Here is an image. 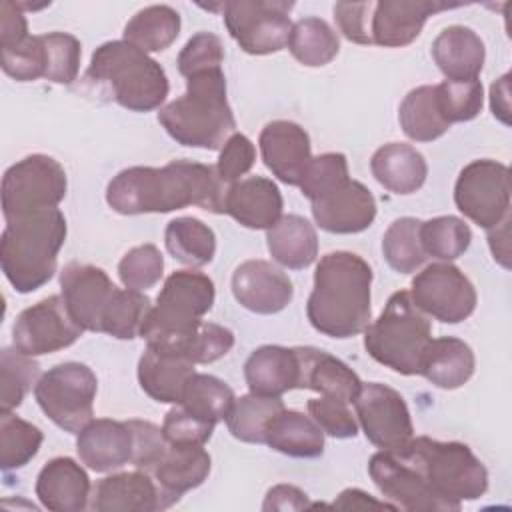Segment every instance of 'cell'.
<instances>
[{"label": "cell", "mask_w": 512, "mask_h": 512, "mask_svg": "<svg viewBox=\"0 0 512 512\" xmlns=\"http://www.w3.org/2000/svg\"><path fill=\"white\" fill-rule=\"evenodd\" d=\"M226 186L212 166L192 160H172L162 168L132 166L118 172L108 188L106 202L118 214L172 212L198 206L224 214Z\"/></svg>", "instance_id": "cell-1"}, {"label": "cell", "mask_w": 512, "mask_h": 512, "mask_svg": "<svg viewBox=\"0 0 512 512\" xmlns=\"http://www.w3.org/2000/svg\"><path fill=\"white\" fill-rule=\"evenodd\" d=\"M372 268L354 252H328L314 272L306 316L310 324L330 338H352L370 320Z\"/></svg>", "instance_id": "cell-2"}, {"label": "cell", "mask_w": 512, "mask_h": 512, "mask_svg": "<svg viewBox=\"0 0 512 512\" xmlns=\"http://www.w3.org/2000/svg\"><path fill=\"white\" fill-rule=\"evenodd\" d=\"M66 240V218L46 208L6 220L0 238V264L6 280L20 294L44 286L56 272L58 252Z\"/></svg>", "instance_id": "cell-3"}, {"label": "cell", "mask_w": 512, "mask_h": 512, "mask_svg": "<svg viewBox=\"0 0 512 512\" xmlns=\"http://www.w3.org/2000/svg\"><path fill=\"white\" fill-rule=\"evenodd\" d=\"M158 122L182 146L222 148L236 128L222 68L186 78V92L160 108Z\"/></svg>", "instance_id": "cell-4"}, {"label": "cell", "mask_w": 512, "mask_h": 512, "mask_svg": "<svg viewBox=\"0 0 512 512\" xmlns=\"http://www.w3.org/2000/svg\"><path fill=\"white\" fill-rule=\"evenodd\" d=\"M84 80L98 86L122 108L134 112L160 108L168 96L164 68L126 40H112L98 46Z\"/></svg>", "instance_id": "cell-5"}, {"label": "cell", "mask_w": 512, "mask_h": 512, "mask_svg": "<svg viewBox=\"0 0 512 512\" xmlns=\"http://www.w3.org/2000/svg\"><path fill=\"white\" fill-rule=\"evenodd\" d=\"M214 282L196 270H176L166 280L150 308L140 338L146 346L174 350L186 356V344L214 304Z\"/></svg>", "instance_id": "cell-6"}, {"label": "cell", "mask_w": 512, "mask_h": 512, "mask_svg": "<svg viewBox=\"0 0 512 512\" xmlns=\"http://www.w3.org/2000/svg\"><path fill=\"white\" fill-rule=\"evenodd\" d=\"M406 460L426 486L452 510L462 500H476L488 488V472L462 442H440L428 436L410 438L402 448L390 450Z\"/></svg>", "instance_id": "cell-7"}, {"label": "cell", "mask_w": 512, "mask_h": 512, "mask_svg": "<svg viewBox=\"0 0 512 512\" xmlns=\"http://www.w3.org/2000/svg\"><path fill=\"white\" fill-rule=\"evenodd\" d=\"M430 340V322L406 290L394 292L382 314L364 328V348L368 354L404 376L418 374Z\"/></svg>", "instance_id": "cell-8"}, {"label": "cell", "mask_w": 512, "mask_h": 512, "mask_svg": "<svg viewBox=\"0 0 512 512\" xmlns=\"http://www.w3.org/2000/svg\"><path fill=\"white\" fill-rule=\"evenodd\" d=\"M96 390V374L86 364L62 362L38 378L34 396L58 428L78 434L94 416Z\"/></svg>", "instance_id": "cell-9"}, {"label": "cell", "mask_w": 512, "mask_h": 512, "mask_svg": "<svg viewBox=\"0 0 512 512\" xmlns=\"http://www.w3.org/2000/svg\"><path fill=\"white\" fill-rule=\"evenodd\" d=\"M68 180L58 160L46 154H32L12 164L2 178L4 220L56 208L66 196Z\"/></svg>", "instance_id": "cell-10"}, {"label": "cell", "mask_w": 512, "mask_h": 512, "mask_svg": "<svg viewBox=\"0 0 512 512\" xmlns=\"http://www.w3.org/2000/svg\"><path fill=\"white\" fill-rule=\"evenodd\" d=\"M294 2L234 0L222 4L224 24L240 48L254 56L282 50L288 44Z\"/></svg>", "instance_id": "cell-11"}, {"label": "cell", "mask_w": 512, "mask_h": 512, "mask_svg": "<svg viewBox=\"0 0 512 512\" xmlns=\"http://www.w3.org/2000/svg\"><path fill=\"white\" fill-rule=\"evenodd\" d=\"M456 208L474 224L490 230L508 218L510 172L496 160H474L462 168L454 186Z\"/></svg>", "instance_id": "cell-12"}, {"label": "cell", "mask_w": 512, "mask_h": 512, "mask_svg": "<svg viewBox=\"0 0 512 512\" xmlns=\"http://www.w3.org/2000/svg\"><path fill=\"white\" fill-rule=\"evenodd\" d=\"M410 298L424 314L458 324L476 308V290L466 274L450 262H434L412 280Z\"/></svg>", "instance_id": "cell-13"}, {"label": "cell", "mask_w": 512, "mask_h": 512, "mask_svg": "<svg viewBox=\"0 0 512 512\" xmlns=\"http://www.w3.org/2000/svg\"><path fill=\"white\" fill-rule=\"evenodd\" d=\"M62 296H48L22 310L12 326L14 346L28 356H42L68 348L82 336Z\"/></svg>", "instance_id": "cell-14"}, {"label": "cell", "mask_w": 512, "mask_h": 512, "mask_svg": "<svg viewBox=\"0 0 512 512\" xmlns=\"http://www.w3.org/2000/svg\"><path fill=\"white\" fill-rule=\"evenodd\" d=\"M354 406L366 438L380 450H398L414 436L410 410L394 388L380 382L362 384Z\"/></svg>", "instance_id": "cell-15"}, {"label": "cell", "mask_w": 512, "mask_h": 512, "mask_svg": "<svg viewBox=\"0 0 512 512\" xmlns=\"http://www.w3.org/2000/svg\"><path fill=\"white\" fill-rule=\"evenodd\" d=\"M368 474L382 496L396 508L410 512H454L396 452L380 450L374 454L368 462Z\"/></svg>", "instance_id": "cell-16"}, {"label": "cell", "mask_w": 512, "mask_h": 512, "mask_svg": "<svg viewBox=\"0 0 512 512\" xmlns=\"http://www.w3.org/2000/svg\"><path fill=\"white\" fill-rule=\"evenodd\" d=\"M62 298L70 316L82 330L102 332V316L116 286L102 268L70 262L60 272Z\"/></svg>", "instance_id": "cell-17"}, {"label": "cell", "mask_w": 512, "mask_h": 512, "mask_svg": "<svg viewBox=\"0 0 512 512\" xmlns=\"http://www.w3.org/2000/svg\"><path fill=\"white\" fill-rule=\"evenodd\" d=\"M462 4L430 0H382L372 4L370 44L384 48H402L418 38L428 16L458 8Z\"/></svg>", "instance_id": "cell-18"}, {"label": "cell", "mask_w": 512, "mask_h": 512, "mask_svg": "<svg viewBox=\"0 0 512 512\" xmlns=\"http://www.w3.org/2000/svg\"><path fill=\"white\" fill-rule=\"evenodd\" d=\"M314 222L332 234H356L376 218V200L358 180H346L328 194L312 200Z\"/></svg>", "instance_id": "cell-19"}, {"label": "cell", "mask_w": 512, "mask_h": 512, "mask_svg": "<svg viewBox=\"0 0 512 512\" xmlns=\"http://www.w3.org/2000/svg\"><path fill=\"white\" fill-rule=\"evenodd\" d=\"M258 144L266 168L284 184L300 186L312 160L308 132L296 122L274 120L262 128Z\"/></svg>", "instance_id": "cell-20"}, {"label": "cell", "mask_w": 512, "mask_h": 512, "mask_svg": "<svg viewBox=\"0 0 512 512\" xmlns=\"http://www.w3.org/2000/svg\"><path fill=\"white\" fill-rule=\"evenodd\" d=\"M232 294L250 312L276 314L290 304L294 288L290 278L274 264L246 260L232 274Z\"/></svg>", "instance_id": "cell-21"}, {"label": "cell", "mask_w": 512, "mask_h": 512, "mask_svg": "<svg viewBox=\"0 0 512 512\" xmlns=\"http://www.w3.org/2000/svg\"><path fill=\"white\" fill-rule=\"evenodd\" d=\"M90 498V508L96 512H154L172 506L146 470L106 476L94 486Z\"/></svg>", "instance_id": "cell-22"}, {"label": "cell", "mask_w": 512, "mask_h": 512, "mask_svg": "<svg viewBox=\"0 0 512 512\" xmlns=\"http://www.w3.org/2000/svg\"><path fill=\"white\" fill-rule=\"evenodd\" d=\"M282 194L270 178L250 176L226 188L224 214L252 230H270L282 218Z\"/></svg>", "instance_id": "cell-23"}, {"label": "cell", "mask_w": 512, "mask_h": 512, "mask_svg": "<svg viewBox=\"0 0 512 512\" xmlns=\"http://www.w3.org/2000/svg\"><path fill=\"white\" fill-rule=\"evenodd\" d=\"M76 452L90 470L112 472L132 458V432L126 422L90 420L76 438Z\"/></svg>", "instance_id": "cell-24"}, {"label": "cell", "mask_w": 512, "mask_h": 512, "mask_svg": "<svg viewBox=\"0 0 512 512\" xmlns=\"http://www.w3.org/2000/svg\"><path fill=\"white\" fill-rule=\"evenodd\" d=\"M192 374L194 362L174 350L146 346L138 360L140 388L162 404H180L184 386Z\"/></svg>", "instance_id": "cell-25"}, {"label": "cell", "mask_w": 512, "mask_h": 512, "mask_svg": "<svg viewBox=\"0 0 512 512\" xmlns=\"http://www.w3.org/2000/svg\"><path fill=\"white\" fill-rule=\"evenodd\" d=\"M294 352L300 366L298 388L314 390L320 396L338 398L348 404L354 402L362 388V380L352 368H348L336 356L318 348L298 346L294 348Z\"/></svg>", "instance_id": "cell-26"}, {"label": "cell", "mask_w": 512, "mask_h": 512, "mask_svg": "<svg viewBox=\"0 0 512 512\" xmlns=\"http://www.w3.org/2000/svg\"><path fill=\"white\" fill-rule=\"evenodd\" d=\"M36 496L42 506L54 512H80L88 506L90 478L72 458L50 460L36 478Z\"/></svg>", "instance_id": "cell-27"}, {"label": "cell", "mask_w": 512, "mask_h": 512, "mask_svg": "<svg viewBox=\"0 0 512 512\" xmlns=\"http://www.w3.org/2000/svg\"><path fill=\"white\" fill-rule=\"evenodd\" d=\"M432 58L446 80H476L486 58L480 36L466 26H448L432 42Z\"/></svg>", "instance_id": "cell-28"}, {"label": "cell", "mask_w": 512, "mask_h": 512, "mask_svg": "<svg viewBox=\"0 0 512 512\" xmlns=\"http://www.w3.org/2000/svg\"><path fill=\"white\" fill-rule=\"evenodd\" d=\"M244 376L250 392L264 396H282L298 388L300 366L294 348L266 344L256 348L246 364Z\"/></svg>", "instance_id": "cell-29"}, {"label": "cell", "mask_w": 512, "mask_h": 512, "mask_svg": "<svg viewBox=\"0 0 512 512\" xmlns=\"http://www.w3.org/2000/svg\"><path fill=\"white\" fill-rule=\"evenodd\" d=\"M474 364V352L464 340L452 336L432 338L422 354L418 374L438 388L454 390L470 380Z\"/></svg>", "instance_id": "cell-30"}, {"label": "cell", "mask_w": 512, "mask_h": 512, "mask_svg": "<svg viewBox=\"0 0 512 512\" xmlns=\"http://www.w3.org/2000/svg\"><path fill=\"white\" fill-rule=\"evenodd\" d=\"M210 462V454L202 446L170 444L152 472L164 496L174 504L184 492L200 486L208 478Z\"/></svg>", "instance_id": "cell-31"}, {"label": "cell", "mask_w": 512, "mask_h": 512, "mask_svg": "<svg viewBox=\"0 0 512 512\" xmlns=\"http://www.w3.org/2000/svg\"><path fill=\"white\" fill-rule=\"evenodd\" d=\"M370 170L374 178L394 194L416 192L428 176L424 156L414 146L402 142L380 146L370 160Z\"/></svg>", "instance_id": "cell-32"}, {"label": "cell", "mask_w": 512, "mask_h": 512, "mask_svg": "<svg viewBox=\"0 0 512 512\" xmlns=\"http://www.w3.org/2000/svg\"><path fill=\"white\" fill-rule=\"evenodd\" d=\"M264 444L292 458H316L324 452V432L312 416L284 408L268 422Z\"/></svg>", "instance_id": "cell-33"}, {"label": "cell", "mask_w": 512, "mask_h": 512, "mask_svg": "<svg viewBox=\"0 0 512 512\" xmlns=\"http://www.w3.org/2000/svg\"><path fill=\"white\" fill-rule=\"evenodd\" d=\"M270 256L292 270L310 266L318 256V236L314 226L298 216H282L266 234Z\"/></svg>", "instance_id": "cell-34"}, {"label": "cell", "mask_w": 512, "mask_h": 512, "mask_svg": "<svg viewBox=\"0 0 512 512\" xmlns=\"http://www.w3.org/2000/svg\"><path fill=\"white\" fill-rule=\"evenodd\" d=\"M180 32V14L166 4L146 6L124 28V40L142 52L166 50Z\"/></svg>", "instance_id": "cell-35"}, {"label": "cell", "mask_w": 512, "mask_h": 512, "mask_svg": "<svg viewBox=\"0 0 512 512\" xmlns=\"http://www.w3.org/2000/svg\"><path fill=\"white\" fill-rule=\"evenodd\" d=\"M164 242L174 260L192 268L212 262L216 252V236L212 228L192 216L170 220L164 232Z\"/></svg>", "instance_id": "cell-36"}, {"label": "cell", "mask_w": 512, "mask_h": 512, "mask_svg": "<svg viewBox=\"0 0 512 512\" xmlns=\"http://www.w3.org/2000/svg\"><path fill=\"white\" fill-rule=\"evenodd\" d=\"M398 120L404 134L416 142H432L450 128L438 108L434 86L410 90L400 104Z\"/></svg>", "instance_id": "cell-37"}, {"label": "cell", "mask_w": 512, "mask_h": 512, "mask_svg": "<svg viewBox=\"0 0 512 512\" xmlns=\"http://www.w3.org/2000/svg\"><path fill=\"white\" fill-rule=\"evenodd\" d=\"M280 410H284L280 396L250 392L232 402L224 420L234 438L248 444H264L266 426Z\"/></svg>", "instance_id": "cell-38"}, {"label": "cell", "mask_w": 512, "mask_h": 512, "mask_svg": "<svg viewBox=\"0 0 512 512\" xmlns=\"http://www.w3.org/2000/svg\"><path fill=\"white\" fill-rule=\"evenodd\" d=\"M286 46L300 64L316 68L328 64L338 54L340 42L328 22L310 16L292 24Z\"/></svg>", "instance_id": "cell-39"}, {"label": "cell", "mask_w": 512, "mask_h": 512, "mask_svg": "<svg viewBox=\"0 0 512 512\" xmlns=\"http://www.w3.org/2000/svg\"><path fill=\"white\" fill-rule=\"evenodd\" d=\"M232 388L212 374H192L184 386L180 406L206 422H220L226 418L232 402Z\"/></svg>", "instance_id": "cell-40"}, {"label": "cell", "mask_w": 512, "mask_h": 512, "mask_svg": "<svg viewBox=\"0 0 512 512\" xmlns=\"http://www.w3.org/2000/svg\"><path fill=\"white\" fill-rule=\"evenodd\" d=\"M420 226V220L404 216L394 220L384 232L382 254L392 270L410 274L424 264L426 252L420 240Z\"/></svg>", "instance_id": "cell-41"}, {"label": "cell", "mask_w": 512, "mask_h": 512, "mask_svg": "<svg viewBox=\"0 0 512 512\" xmlns=\"http://www.w3.org/2000/svg\"><path fill=\"white\" fill-rule=\"evenodd\" d=\"M44 434L38 426L14 416L0 414V466L4 472L26 466L40 450Z\"/></svg>", "instance_id": "cell-42"}, {"label": "cell", "mask_w": 512, "mask_h": 512, "mask_svg": "<svg viewBox=\"0 0 512 512\" xmlns=\"http://www.w3.org/2000/svg\"><path fill=\"white\" fill-rule=\"evenodd\" d=\"M40 366L34 356H28L14 348H2L0 352V410L12 412L22 404L24 396L38 382Z\"/></svg>", "instance_id": "cell-43"}, {"label": "cell", "mask_w": 512, "mask_h": 512, "mask_svg": "<svg viewBox=\"0 0 512 512\" xmlns=\"http://www.w3.org/2000/svg\"><path fill=\"white\" fill-rule=\"evenodd\" d=\"M150 298L138 290L116 288L112 300L102 316V332L118 338L132 340L140 336V328L150 312Z\"/></svg>", "instance_id": "cell-44"}, {"label": "cell", "mask_w": 512, "mask_h": 512, "mask_svg": "<svg viewBox=\"0 0 512 512\" xmlns=\"http://www.w3.org/2000/svg\"><path fill=\"white\" fill-rule=\"evenodd\" d=\"M420 240L426 256L450 262L468 250L472 232L468 224L456 216H436L422 222Z\"/></svg>", "instance_id": "cell-45"}, {"label": "cell", "mask_w": 512, "mask_h": 512, "mask_svg": "<svg viewBox=\"0 0 512 512\" xmlns=\"http://www.w3.org/2000/svg\"><path fill=\"white\" fill-rule=\"evenodd\" d=\"M438 108L448 124L474 120L484 102L480 80H444L434 86Z\"/></svg>", "instance_id": "cell-46"}, {"label": "cell", "mask_w": 512, "mask_h": 512, "mask_svg": "<svg viewBox=\"0 0 512 512\" xmlns=\"http://www.w3.org/2000/svg\"><path fill=\"white\" fill-rule=\"evenodd\" d=\"M2 70L18 82H32L38 78H46L48 54H46L44 36H28L20 44L12 48H4Z\"/></svg>", "instance_id": "cell-47"}, {"label": "cell", "mask_w": 512, "mask_h": 512, "mask_svg": "<svg viewBox=\"0 0 512 512\" xmlns=\"http://www.w3.org/2000/svg\"><path fill=\"white\" fill-rule=\"evenodd\" d=\"M164 270V258L154 244H142L124 254L118 264V276L130 290H148L160 278Z\"/></svg>", "instance_id": "cell-48"}, {"label": "cell", "mask_w": 512, "mask_h": 512, "mask_svg": "<svg viewBox=\"0 0 512 512\" xmlns=\"http://www.w3.org/2000/svg\"><path fill=\"white\" fill-rule=\"evenodd\" d=\"M42 36L48 54L46 80L56 84H72L80 68V40L66 32H48Z\"/></svg>", "instance_id": "cell-49"}, {"label": "cell", "mask_w": 512, "mask_h": 512, "mask_svg": "<svg viewBox=\"0 0 512 512\" xmlns=\"http://www.w3.org/2000/svg\"><path fill=\"white\" fill-rule=\"evenodd\" d=\"M348 176V162L346 156L340 152H326L320 156H314L306 168V174L300 182L302 194L312 202L342 182H346Z\"/></svg>", "instance_id": "cell-50"}, {"label": "cell", "mask_w": 512, "mask_h": 512, "mask_svg": "<svg viewBox=\"0 0 512 512\" xmlns=\"http://www.w3.org/2000/svg\"><path fill=\"white\" fill-rule=\"evenodd\" d=\"M222 40L212 32L194 34L178 54V70L184 78L222 68Z\"/></svg>", "instance_id": "cell-51"}, {"label": "cell", "mask_w": 512, "mask_h": 512, "mask_svg": "<svg viewBox=\"0 0 512 512\" xmlns=\"http://www.w3.org/2000/svg\"><path fill=\"white\" fill-rule=\"evenodd\" d=\"M130 432H132V458L130 462L138 470L152 472L156 464L162 460V456L168 450V440L164 438L162 428H158L152 422L146 420H126Z\"/></svg>", "instance_id": "cell-52"}, {"label": "cell", "mask_w": 512, "mask_h": 512, "mask_svg": "<svg viewBox=\"0 0 512 512\" xmlns=\"http://www.w3.org/2000/svg\"><path fill=\"white\" fill-rule=\"evenodd\" d=\"M308 412L322 428L324 434L334 438H354L358 434V422L348 410V402L320 396L308 400Z\"/></svg>", "instance_id": "cell-53"}, {"label": "cell", "mask_w": 512, "mask_h": 512, "mask_svg": "<svg viewBox=\"0 0 512 512\" xmlns=\"http://www.w3.org/2000/svg\"><path fill=\"white\" fill-rule=\"evenodd\" d=\"M254 160H256V148L250 142V138L234 132L220 148V156L214 166V172L218 180L228 188L234 182H238L254 166Z\"/></svg>", "instance_id": "cell-54"}, {"label": "cell", "mask_w": 512, "mask_h": 512, "mask_svg": "<svg viewBox=\"0 0 512 512\" xmlns=\"http://www.w3.org/2000/svg\"><path fill=\"white\" fill-rule=\"evenodd\" d=\"M232 346H234L232 330L214 322H202L186 344V356L194 364H210L226 356Z\"/></svg>", "instance_id": "cell-55"}, {"label": "cell", "mask_w": 512, "mask_h": 512, "mask_svg": "<svg viewBox=\"0 0 512 512\" xmlns=\"http://www.w3.org/2000/svg\"><path fill=\"white\" fill-rule=\"evenodd\" d=\"M162 432H164V438L168 440V444L204 446L214 432V424L196 418L194 414H190L188 410H184L178 404L164 416Z\"/></svg>", "instance_id": "cell-56"}, {"label": "cell", "mask_w": 512, "mask_h": 512, "mask_svg": "<svg viewBox=\"0 0 512 512\" xmlns=\"http://www.w3.org/2000/svg\"><path fill=\"white\" fill-rule=\"evenodd\" d=\"M374 2H336L334 18L340 32L356 44H370V12Z\"/></svg>", "instance_id": "cell-57"}, {"label": "cell", "mask_w": 512, "mask_h": 512, "mask_svg": "<svg viewBox=\"0 0 512 512\" xmlns=\"http://www.w3.org/2000/svg\"><path fill=\"white\" fill-rule=\"evenodd\" d=\"M28 34V22L18 2L2 0L0 2V46L12 48L26 40Z\"/></svg>", "instance_id": "cell-58"}, {"label": "cell", "mask_w": 512, "mask_h": 512, "mask_svg": "<svg viewBox=\"0 0 512 512\" xmlns=\"http://www.w3.org/2000/svg\"><path fill=\"white\" fill-rule=\"evenodd\" d=\"M262 508L264 510H304V508H312V504L308 502L306 492H302L300 488L290 484H278L268 490Z\"/></svg>", "instance_id": "cell-59"}, {"label": "cell", "mask_w": 512, "mask_h": 512, "mask_svg": "<svg viewBox=\"0 0 512 512\" xmlns=\"http://www.w3.org/2000/svg\"><path fill=\"white\" fill-rule=\"evenodd\" d=\"M334 508H390V510H396L394 504L390 502H378L374 500L370 494L358 490V488H348L344 490L334 502H332Z\"/></svg>", "instance_id": "cell-60"}, {"label": "cell", "mask_w": 512, "mask_h": 512, "mask_svg": "<svg viewBox=\"0 0 512 512\" xmlns=\"http://www.w3.org/2000/svg\"><path fill=\"white\" fill-rule=\"evenodd\" d=\"M508 224H510V216L504 218L498 226L488 230V244L490 250L494 254V260H498L504 268H510V246H508Z\"/></svg>", "instance_id": "cell-61"}, {"label": "cell", "mask_w": 512, "mask_h": 512, "mask_svg": "<svg viewBox=\"0 0 512 512\" xmlns=\"http://www.w3.org/2000/svg\"><path fill=\"white\" fill-rule=\"evenodd\" d=\"M508 80L510 74H504L500 80H496L490 88V108L492 114L504 122L510 124V102H508Z\"/></svg>", "instance_id": "cell-62"}]
</instances>
